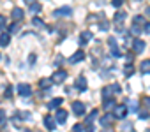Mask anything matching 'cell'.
<instances>
[{
	"mask_svg": "<svg viewBox=\"0 0 150 132\" xmlns=\"http://www.w3.org/2000/svg\"><path fill=\"white\" fill-rule=\"evenodd\" d=\"M67 79V72L64 71V69H58V71H55L53 72V76H51V81H53V85H60V83H64Z\"/></svg>",
	"mask_w": 150,
	"mask_h": 132,
	"instance_id": "cell-1",
	"label": "cell"
},
{
	"mask_svg": "<svg viewBox=\"0 0 150 132\" xmlns=\"http://www.w3.org/2000/svg\"><path fill=\"white\" fill-rule=\"evenodd\" d=\"M127 113H129V107H127L125 104H118V106L113 109V116L118 118V120H124V118L127 116Z\"/></svg>",
	"mask_w": 150,
	"mask_h": 132,
	"instance_id": "cell-2",
	"label": "cell"
},
{
	"mask_svg": "<svg viewBox=\"0 0 150 132\" xmlns=\"http://www.w3.org/2000/svg\"><path fill=\"white\" fill-rule=\"evenodd\" d=\"M16 92H18L21 97H30V95H32V86H30L28 83H20V85L16 86Z\"/></svg>",
	"mask_w": 150,
	"mask_h": 132,
	"instance_id": "cell-3",
	"label": "cell"
},
{
	"mask_svg": "<svg viewBox=\"0 0 150 132\" xmlns=\"http://www.w3.org/2000/svg\"><path fill=\"white\" fill-rule=\"evenodd\" d=\"M72 111H74V114H76V116H83V114L87 113V107H85L83 102L74 100V102H72Z\"/></svg>",
	"mask_w": 150,
	"mask_h": 132,
	"instance_id": "cell-4",
	"label": "cell"
},
{
	"mask_svg": "<svg viewBox=\"0 0 150 132\" xmlns=\"http://www.w3.org/2000/svg\"><path fill=\"white\" fill-rule=\"evenodd\" d=\"M108 46H110V49H111V55H113L115 58L122 56V53H120V49H118V46H117V41H115V37H110V39H108Z\"/></svg>",
	"mask_w": 150,
	"mask_h": 132,
	"instance_id": "cell-5",
	"label": "cell"
},
{
	"mask_svg": "<svg viewBox=\"0 0 150 132\" xmlns=\"http://www.w3.org/2000/svg\"><path fill=\"white\" fill-rule=\"evenodd\" d=\"M83 58H85V53H83L81 49H78L74 55H71V56H69V60H67V62H69V63H78V62H81Z\"/></svg>",
	"mask_w": 150,
	"mask_h": 132,
	"instance_id": "cell-6",
	"label": "cell"
},
{
	"mask_svg": "<svg viewBox=\"0 0 150 132\" xmlns=\"http://www.w3.org/2000/svg\"><path fill=\"white\" fill-rule=\"evenodd\" d=\"M71 13H72V9L69 7V6H64V7H60V9H55L53 11V16H71Z\"/></svg>",
	"mask_w": 150,
	"mask_h": 132,
	"instance_id": "cell-7",
	"label": "cell"
},
{
	"mask_svg": "<svg viewBox=\"0 0 150 132\" xmlns=\"http://www.w3.org/2000/svg\"><path fill=\"white\" fill-rule=\"evenodd\" d=\"M44 125H46V128H48V130H51V132H53V130L57 128V120H55V116H50V114H48V116H44Z\"/></svg>",
	"mask_w": 150,
	"mask_h": 132,
	"instance_id": "cell-8",
	"label": "cell"
},
{
	"mask_svg": "<svg viewBox=\"0 0 150 132\" xmlns=\"http://www.w3.org/2000/svg\"><path fill=\"white\" fill-rule=\"evenodd\" d=\"M55 120H57V123H65L67 121V111L65 109H57Z\"/></svg>",
	"mask_w": 150,
	"mask_h": 132,
	"instance_id": "cell-9",
	"label": "cell"
},
{
	"mask_svg": "<svg viewBox=\"0 0 150 132\" xmlns=\"http://www.w3.org/2000/svg\"><path fill=\"white\" fill-rule=\"evenodd\" d=\"M143 49H145V41H141V39H136L134 42H132V51L134 53H143Z\"/></svg>",
	"mask_w": 150,
	"mask_h": 132,
	"instance_id": "cell-10",
	"label": "cell"
},
{
	"mask_svg": "<svg viewBox=\"0 0 150 132\" xmlns=\"http://www.w3.org/2000/svg\"><path fill=\"white\" fill-rule=\"evenodd\" d=\"M76 88H78V92H85V90H87V78H85V76H78V79H76Z\"/></svg>",
	"mask_w": 150,
	"mask_h": 132,
	"instance_id": "cell-11",
	"label": "cell"
},
{
	"mask_svg": "<svg viewBox=\"0 0 150 132\" xmlns=\"http://www.w3.org/2000/svg\"><path fill=\"white\" fill-rule=\"evenodd\" d=\"M11 16H13V20H16V21H21V20H23V16H25V13H23V9H20V7H14V9L11 11Z\"/></svg>",
	"mask_w": 150,
	"mask_h": 132,
	"instance_id": "cell-12",
	"label": "cell"
},
{
	"mask_svg": "<svg viewBox=\"0 0 150 132\" xmlns=\"http://www.w3.org/2000/svg\"><path fill=\"white\" fill-rule=\"evenodd\" d=\"M90 39H92V32L85 30V32H81V34H80V44H81V46H83V44H87V42H90Z\"/></svg>",
	"mask_w": 150,
	"mask_h": 132,
	"instance_id": "cell-13",
	"label": "cell"
},
{
	"mask_svg": "<svg viewBox=\"0 0 150 132\" xmlns=\"http://www.w3.org/2000/svg\"><path fill=\"white\" fill-rule=\"evenodd\" d=\"M139 72L141 74H150V60H143L139 63Z\"/></svg>",
	"mask_w": 150,
	"mask_h": 132,
	"instance_id": "cell-14",
	"label": "cell"
},
{
	"mask_svg": "<svg viewBox=\"0 0 150 132\" xmlns=\"http://www.w3.org/2000/svg\"><path fill=\"white\" fill-rule=\"evenodd\" d=\"M64 100L60 99V97H55L53 100H50V104H48V109H60V104H62Z\"/></svg>",
	"mask_w": 150,
	"mask_h": 132,
	"instance_id": "cell-15",
	"label": "cell"
},
{
	"mask_svg": "<svg viewBox=\"0 0 150 132\" xmlns=\"http://www.w3.org/2000/svg\"><path fill=\"white\" fill-rule=\"evenodd\" d=\"M9 42H11V34H2L0 35V46L2 48L9 46Z\"/></svg>",
	"mask_w": 150,
	"mask_h": 132,
	"instance_id": "cell-16",
	"label": "cell"
},
{
	"mask_svg": "<svg viewBox=\"0 0 150 132\" xmlns=\"http://www.w3.org/2000/svg\"><path fill=\"white\" fill-rule=\"evenodd\" d=\"M103 107H104L106 111H111V109H115V107H117V102H115L113 99H108V100H104Z\"/></svg>",
	"mask_w": 150,
	"mask_h": 132,
	"instance_id": "cell-17",
	"label": "cell"
},
{
	"mask_svg": "<svg viewBox=\"0 0 150 132\" xmlns=\"http://www.w3.org/2000/svg\"><path fill=\"white\" fill-rule=\"evenodd\" d=\"M111 118H115V116H113V114H104V116L101 118V125H103V127H108V125L111 123Z\"/></svg>",
	"mask_w": 150,
	"mask_h": 132,
	"instance_id": "cell-18",
	"label": "cell"
},
{
	"mask_svg": "<svg viewBox=\"0 0 150 132\" xmlns=\"http://www.w3.org/2000/svg\"><path fill=\"white\" fill-rule=\"evenodd\" d=\"M51 85H53V81H51V79H41V81H39V86H41L42 90H48Z\"/></svg>",
	"mask_w": 150,
	"mask_h": 132,
	"instance_id": "cell-19",
	"label": "cell"
},
{
	"mask_svg": "<svg viewBox=\"0 0 150 132\" xmlns=\"http://www.w3.org/2000/svg\"><path fill=\"white\" fill-rule=\"evenodd\" d=\"M111 93H113V88H110V86H104V88H103V99H104V100H108V99L111 97Z\"/></svg>",
	"mask_w": 150,
	"mask_h": 132,
	"instance_id": "cell-20",
	"label": "cell"
},
{
	"mask_svg": "<svg viewBox=\"0 0 150 132\" xmlns=\"http://www.w3.org/2000/svg\"><path fill=\"white\" fill-rule=\"evenodd\" d=\"M97 116H99V111H97V109H92V111H90V114H88V118H87V123L90 125V123H92Z\"/></svg>",
	"mask_w": 150,
	"mask_h": 132,
	"instance_id": "cell-21",
	"label": "cell"
},
{
	"mask_svg": "<svg viewBox=\"0 0 150 132\" xmlns=\"http://www.w3.org/2000/svg\"><path fill=\"white\" fill-rule=\"evenodd\" d=\"M145 23H146V21H145V18H143V16H134V23H132V25L145 27Z\"/></svg>",
	"mask_w": 150,
	"mask_h": 132,
	"instance_id": "cell-22",
	"label": "cell"
},
{
	"mask_svg": "<svg viewBox=\"0 0 150 132\" xmlns=\"http://www.w3.org/2000/svg\"><path fill=\"white\" fill-rule=\"evenodd\" d=\"M132 72H134V67H132V63H127L125 67H124V74H125V76H131Z\"/></svg>",
	"mask_w": 150,
	"mask_h": 132,
	"instance_id": "cell-23",
	"label": "cell"
},
{
	"mask_svg": "<svg viewBox=\"0 0 150 132\" xmlns=\"http://www.w3.org/2000/svg\"><path fill=\"white\" fill-rule=\"evenodd\" d=\"M20 30V21H16V23H13L11 27H9V34H16Z\"/></svg>",
	"mask_w": 150,
	"mask_h": 132,
	"instance_id": "cell-24",
	"label": "cell"
},
{
	"mask_svg": "<svg viewBox=\"0 0 150 132\" xmlns=\"http://www.w3.org/2000/svg\"><path fill=\"white\" fill-rule=\"evenodd\" d=\"M131 34H132V35H139V34H141V27L132 25V27H131Z\"/></svg>",
	"mask_w": 150,
	"mask_h": 132,
	"instance_id": "cell-25",
	"label": "cell"
},
{
	"mask_svg": "<svg viewBox=\"0 0 150 132\" xmlns=\"http://www.w3.org/2000/svg\"><path fill=\"white\" fill-rule=\"evenodd\" d=\"M129 111H132V113H138V104L134 102V100H129Z\"/></svg>",
	"mask_w": 150,
	"mask_h": 132,
	"instance_id": "cell-26",
	"label": "cell"
},
{
	"mask_svg": "<svg viewBox=\"0 0 150 132\" xmlns=\"http://www.w3.org/2000/svg\"><path fill=\"white\" fill-rule=\"evenodd\" d=\"M30 11H32V13H39V11H41V6L35 4V2H32V4H30Z\"/></svg>",
	"mask_w": 150,
	"mask_h": 132,
	"instance_id": "cell-27",
	"label": "cell"
},
{
	"mask_svg": "<svg viewBox=\"0 0 150 132\" xmlns=\"http://www.w3.org/2000/svg\"><path fill=\"white\" fill-rule=\"evenodd\" d=\"M32 23H34V25H35V27H44V21H42V20H41V18H37V16H35V18H34V20H32Z\"/></svg>",
	"mask_w": 150,
	"mask_h": 132,
	"instance_id": "cell-28",
	"label": "cell"
},
{
	"mask_svg": "<svg viewBox=\"0 0 150 132\" xmlns=\"http://www.w3.org/2000/svg\"><path fill=\"white\" fill-rule=\"evenodd\" d=\"M122 4H124V0H111V6H113V7H117V9H120V7H122Z\"/></svg>",
	"mask_w": 150,
	"mask_h": 132,
	"instance_id": "cell-29",
	"label": "cell"
},
{
	"mask_svg": "<svg viewBox=\"0 0 150 132\" xmlns=\"http://www.w3.org/2000/svg\"><path fill=\"white\" fill-rule=\"evenodd\" d=\"M83 130H85V127H83V125H80V123H76V125L72 127V132H83Z\"/></svg>",
	"mask_w": 150,
	"mask_h": 132,
	"instance_id": "cell-30",
	"label": "cell"
},
{
	"mask_svg": "<svg viewBox=\"0 0 150 132\" xmlns=\"http://www.w3.org/2000/svg\"><path fill=\"white\" fill-rule=\"evenodd\" d=\"M4 123H6V111L0 109V125H4Z\"/></svg>",
	"mask_w": 150,
	"mask_h": 132,
	"instance_id": "cell-31",
	"label": "cell"
},
{
	"mask_svg": "<svg viewBox=\"0 0 150 132\" xmlns=\"http://www.w3.org/2000/svg\"><path fill=\"white\" fill-rule=\"evenodd\" d=\"M111 88H113V93H120V92H122L118 83H113V86H111Z\"/></svg>",
	"mask_w": 150,
	"mask_h": 132,
	"instance_id": "cell-32",
	"label": "cell"
},
{
	"mask_svg": "<svg viewBox=\"0 0 150 132\" xmlns=\"http://www.w3.org/2000/svg\"><path fill=\"white\" fill-rule=\"evenodd\" d=\"M6 23H7L6 18H4V16H0V30H4V28H6Z\"/></svg>",
	"mask_w": 150,
	"mask_h": 132,
	"instance_id": "cell-33",
	"label": "cell"
},
{
	"mask_svg": "<svg viewBox=\"0 0 150 132\" xmlns=\"http://www.w3.org/2000/svg\"><path fill=\"white\" fill-rule=\"evenodd\" d=\"M139 120H148V113L146 111H141L139 113Z\"/></svg>",
	"mask_w": 150,
	"mask_h": 132,
	"instance_id": "cell-34",
	"label": "cell"
},
{
	"mask_svg": "<svg viewBox=\"0 0 150 132\" xmlns=\"http://www.w3.org/2000/svg\"><path fill=\"white\" fill-rule=\"evenodd\" d=\"M143 30H145V34H148V35H150V21H146V23H145Z\"/></svg>",
	"mask_w": 150,
	"mask_h": 132,
	"instance_id": "cell-35",
	"label": "cell"
},
{
	"mask_svg": "<svg viewBox=\"0 0 150 132\" xmlns=\"http://www.w3.org/2000/svg\"><path fill=\"white\" fill-rule=\"evenodd\" d=\"M28 63H30V65L35 63V55H30V56H28Z\"/></svg>",
	"mask_w": 150,
	"mask_h": 132,
	"instance_id": "cell-36",
	"label": "cell"
},
{
	"mask_svg": "<svg viewBox=\"0 0 150 132\" xmlns=\"http://www.w3.org/2000/svg\"><path fill=\"white\" fill-rule=\"evenodd\" d=\"M11 95H13V88H11V86H9V88H7V90H6V97H11Z\"/></svg>",
	"mask_w": 150,
	"mask_h": 132,
	"instance_id": "cell-37",
	"label": "cell"
},
{
	"mask_svg": "<svg viewBox=\"0 0 150 132\" xmlns=\"http://www.w3.org/2000/svg\"><path fill=\"white\" fill-rule=\"evenodd\" d=\"M21 116H23V120H30V113L27 111V113H21Z\"/></svg>",
	"mask_w": 150,
	"mask_h": 132,
	"instance_id": "cell-38",
	"label": "cell"
},
{
	"mask_svg": "<svg viewBox=\"0 0 150 132\" xmlns=\"http://www.w3.org/2000/svg\"><path fill=\"white\" fill-rule=\"evenodd\" d=\"M143 102H145V104H146V106H148V107H150V97H146V99H145V100H143Z\"/></svg>",
	"mask_w": 150,
	"mask_h": 132,
	"instance_id": "cell-39",
	"label": "cell"
},
{
	"mask_svg": "<svg viewBox=\"0 0 150 132\" xmlns=\"http://www.w3.org/2000/svg\"><path fill=\"white\" fill-rule=\"evenodd\" d=\"M146 14H150V7H146Z\"/></svg>",
	"mask_w": 150,
	"mask_h": 132,
	"instance_id": "cell-40",
	"label": "cell"
},
{
	"mask_svg": "<svg viewBox=\"0 0 150 132\" xmlns=\"http://www.w3.org/2000/svg\"><path fill=\"white\" fill-rule=\"evenodd\" d=\"M25 2H27V4H32V0H25Z\"/></svg>",
	"mask_w": 150,
	"mask_h": 132,
	"instance_id": "cell-41",
	"label": "cell"
},
{
	"mask_svg": "<svg viewBox=\"0 0 150 132\" xmlns=\"http://www.w3.org/2000/svg\"><path fill=\"white\" fill-rule=\"evenodd\" d=\"M23 132H32V130H28V128H27V130H23Z\"/></svg>",
	"mask_w": 150,
	"mask_h": 132,
	"instance_id": "cell-42",
	"label": "cell"
},
{
	"mask_svg": "<svg viewBox=\"0 0 150 132\" xmlns=\"http://www.w3.org/2000/svg\"><path fill=\"white\" fill-rule=\"evenodd\" d=\"M146 132H150V128H148V130H146Z\"/></svg>",
	"mask_w": 150,
	"mask_h": 132,
	"instance_id": "cell-43",
	"label": "cell"
}]
</instances>
